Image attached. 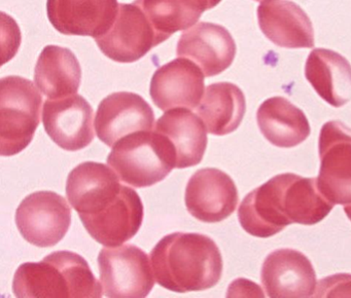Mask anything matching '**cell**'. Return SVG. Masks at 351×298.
<instances>
[{"mask_svg":"<svg viewBox=\"0 0 351 298\" xmlns=\"http://www.w3.org/2000/svg\"><path fill=\"white\" fill-rule=\"evenodd\" d=\"M98 265L106 297L143 298L153 289L155 280L149 256L135 245L102 249Z\"/></svg>","mask_w":351,"mask_h":298,"instance_id":"cell-6","label":"cell"},{"mask_svg":"<svg viewBox=\"0 0 351 298\" xmlns=\"http://www.w3.org/2000/svg\"><path fill=\"white\" fill-rule=\"evenodd\" d=\"M168 39L156 30L138 4L121 3L112 28L95 39L100 51L118 63H133Z\"/></svg>","mask_w":351,"mask_h":298,"instance_id":"cell-7","label":"cell"},{"mask_svg":"<svg viewBox=\"0 0 351 298\" xmlns=\"http://www.w3.org/2000/svg\"><path fill=\"white\" fill-rule=\"evenodd\" d=\"M122 186L120 177L108 164L86 162L69 173L67 199L79 215H94L118 199Z\"/></svg>","mask_w":351,"mask_h":298,"instance_id":"cell-16","label":"cell"},{"mask_svg":"<svg viewBox=\"0 0 351 298\" xmlns=\"http://www.w3.org/2000/svg\"><path fill=\"white\" fill-rule=\"evenodd\" d=\"M176 55L194 62L206 77H210L232 65L235 59L236 43L225 27L200 22L182 33Z\"/></svg>","mask_w":351,"mask_h":298,"instance_id":"cell-15","label":"cell"},{"mask_svg":"<svg viewBox=\"0 0 351 298\" xmlns=\"http://www.w3.org/2000/svg\"><path fill=\"white\" fill-rule=\"evenodd\" d=\"M258 20L265 36L278 47L287 49L314 47L311 21L295 2L264 0L258 8Z\"/></svg>","mask_w":351,"mask_h":298,"instance_id":"cell-19","label":"cell"},{"mask_svg":"<svg viewBox=\"0 0 351 298\" xmlns=\"http://www.w3.org/2000/svg\"><path fill=\"white\" fill-rule=\"evenodd\" d=\"M93 108L81 95L48 99L43 123L47 134L62 149L77 151L94 140Z\"/></svg>","mask_w":351,"mask_h":298,"instance_id":"cell-10","label":"cell"},{"mask_svg":"<svg viewBox=\"0 0 351 298\" xmlns=\"http://www.w3.org/2000/svg\"><path fill=\"white\" fill-rule=\"evenodd\" d=\"M102 284L87 261L71 251H57L40 262L20 265L13 282L16 297H102Z\"/></svg>","mask_w":351,"mask_h":298,"instance_id":"cell-3","label":"cell"},{"mask_svg":"<svg viewBox=\"0 0 351 298\" xmlns=\"http://www.w3.org/2000/svg\"><path fill=\"white\" fill-rule=\"evenodd\" d=\"M339 121H330L320 131V170L318 188L322 195L339 205L351 203V133Z\"/></svg>","mask_w":351,"mask_h":298,"instance_id":"cell-9","label":"cell"},{"mask_svg":"<svg viewBox=\"0 0 351 298\" xmlns=\"http://www.w3.org/2000/svg\"><path fill=\"white\" fill-rule=\"evenodd\" d=\"M245 111V97L231 82H217L207 86L196 108L208 133L217 136H225L237 129Z\"/></svg>","mask_w":351,"mask_h":298,"instance_id":"cell-24","label":"cell"},{"mask_svg":"<svg viewBox=\"0 0 351 298\" xmlns=\"http://www.w3.org/2000/svg\"><path fill=\"white\" fill-rule=\"evenodd\" d=\"M88 234L106 247H118L138 232L143 220V205L138 193L123 185L118 199L94 215L80 214Z\"/></svg>","mask_w":351,"mask_h":298,"instance_id":"cell-18","label":"cell"},{"mask_svg":"<svg viewBox=\"0 0 351 298\" xmlns=\"http://www.w3.org/2000/svg\"><path fill=\"white\" fill-rule=\"evenodd\" d=\"M184 201L193 217L206 223H217L235 211L237 187L227 173L215 168L201 169L191 177Z\"/></svg>","mask_w":351,"mask_h":298,"instance_id":"cell-11","label":"cell"},{"mask_svg":"<svg viewBox=\"0 0 351 298\" xmlns=\"http://www.w3.org/2000/svg\"><path fill=\"white\" fill-rule=\"evenodd\" d=\"M16 224L30 244L42 248L55 246L71 227V206L54 191L32 193L18 207Z\"/></svg>","mask_w":351,"mask_h":298,"instance_id":"cell-8","label":"cell"},{"mask_svg":"<svg viewBox=\"0 0 351 298\" xmlns=\"http://www.w3.org/2000/svg\"><path fill=\"white\" fill-rule=\"evenodd\" d=\"M221 0H135L158 32L169 38L178 31L194 26L203 12Z\"/></svg>","mask_w":351,"mask_h":298,"instance_id":"cell-25","label":"cell"},{"mask_svg":"<svg viewBox=\"0 0 351 298\" xmlns=\"http://www.w3.org/2000/svg\"><path fill=\"white\" fill-rule=\"evenodd\" d=\"M118 0H48L49 20L58 32L98 38L116 21Z\"/></svg>","mask_w":351,"mask_h":298,"instance_id":"cell-17","label":"cell"},{"mask_svg":"<svg viewBox=\"0 0 351 298\" xmlns=\"http://www.w3.org/2000/svg\"><path fill=\"white\" fill-rule=\"evenodd\" d=\"M154 131L168 138L176 154V168L200 164L207 147V129L200 116L186 108L164 113Z\"/></svg>","mask_w":351,"mask_h":298,"instance_id":"cell-20","label":"cell"},{"mask_svg":"<svg viewBox=\"0 0 351 298\" xmlns=\"http://www.w3.org/2000/svg\"><path fill=\"white\" fill-rule=\"evenodd\" d=\"M43 97L32 80L11 75L0 80V154L23 151L34 139L42 113Z\"/></svg>","mask_w":351,"mask_h":298,"instance_id":"cell-5","label":"cell"},{"mask_svg":"<svg viewBox=\"0 0 351 298\" xmlns=\"http://www.w3.org/2000/svg\"><path fill=\"white\" fill-rule=\"evenodd\" d=\"M344 211L345 213H346L347 217H348L351 221V203H349V205H345Z\"/></svg>","mask_w":351,"mask_h":298,"instance_id":"cell-27","label":"cell"},{"mask_svg":"<svg viewBox=\"0 0 351 298\" xmlns=\"http://www.w3.org/2000/svg\"><path fill=\"white\" fill-rule=\"evenodd\" d=\"M334 206L318 188L317 178L285 173L248 193L238 210V218L247 234L266 238L291 223H318Z\"/></svg>","mask_w":351,"mask_h":298,"instance_id":"cell-1","label":"cell"},{"mask_svg":"<svg viewBox=\"0 0 351 298\" xmlns=\"http://www.w3.org/2000/svg\"><path fill=\"white\" fill-rule=\"evenodd\" d=\"M261 279L268 297H311L317 288L311 261L293 249L270 253L263 263Z\"/></svg>","mask_w":351,"mask_h":298,"instance_id":"cell-13","label":"cell"},{"mask_svg":"<svg viewBox=\"0 0 351 298\" xmlns=\"http://www.w3.org/2000/svg\"><path fill=\"white\" fill-rule=\"evenodd\" d=\"M204 76L196 63L186 58H178L156 70L149 94L161 110L178 107L196 109L205 90Z\"/></svg>","mask_w":351,"mask_h":298,"instance_id":"cell-14","label":"cell"},{"mask_svg":"<svg viewBox=\"0 0 351 298\" xmlns=\"http://www.w3.org/2000/svg\"><path fill=\"white\" fill-rule=\"evenodd\" d=\"M254 1H264V0H254Z\"/></svg>","mask_w":351,"mask_h":298,"instance_id":"cell-28","label":"cell"},{"mask_svg":"<svg viewBox=\"0 0 351 298\" xmlns=\"http://www.w3.org/2000/svg\"><path fill=\"white\" fill-rule=\"evenodd\" d=\"M316 297H351V275H336L322 279Z\"/></svg>","mask_w":351,"mask_h":298,"instance_id":"cell-26","label":"cell"},{"mask_svg":"<svg viewBox=\"0 0 351 298\" xmlns=\"http://www.w3.org/2000/svg\"><path fill=\"white\" fill-rule=\"evenodd\" d=\"M151 259L157 283L178 293L210 289L223 275L221 251L205 234H168L152 250Z\"/></svg>","mask_w":351,"mask_h":298,"instance_id":"cell-2","label":"cell"},{"mask_svg":"<svg viewBox=\"0 0 351 298\" xmlns=\"http://www.w3.org/2000/svg\"><path fill=\"white\" fill-rule=\"evenodd\" d=\"M79 60L67 47L47 45L38 57L34 82L48 99L73 96L81 86Z\"/></svg>","mask_w":351,"mask_h":298,"instance_id":"cell-23","label":"cell"},{"mask_svg":"<svg viewBox=\"0 0 351 298\" xmlns=\"http://www.w3.org/2000/svg\"><path fill=\"white\" fill-rule=\"evenodd\" d=\"M94 123L99 140L112 147L130 134L152 131L155 114L143 97L134 92H118L101 101Z\"/></svg>","mask_w":351,"mask_h":298,"instance_id":"cell-12","label":"cell"},{"mask_svg":"<svg viewBox=\"0 0 351 298\" xmlns=\"http://www.w3.org/2000/svg\"><path fill=\"white\" fill-rule=\"evenodd\" d=\"M305 75L314 90L332 106L351 100V65L336 51L316 49L308 55Z\"/></svg>","mask_w":351,"mask_h":298,"instance_id":"cell-21","label":"cell"},{"mask_svg":"<svg viewBox=\"0 0 351 298\" xmlns=\"http://www.w3.org/2000/svg\"><path fill=\"white\" fill-rule=\"evenodd\" d=\"M256 121L264 137L280 148L299 145L311 131L305 113L283 97L264 101L258 107Z\"/></svg>","mask_w":351,"mask_h":298,"instance_id":"cell-22","label":"cell"},{"mask_svg":"<svg viewBox=\"0 0 351 298\" xmlns=\"http://www.w3.org/2000/svg\"><path fill=\"white\" fill-rule=\"evenodd\" d=\"M106 160L121 180L133 187L152 186L176 168L173 145L156 131L126 136L112 146Z\"/></svg>","mask_w":351,"mask_h":298,"instance_id":"cell-4","label":"cell"}]
</instances>
